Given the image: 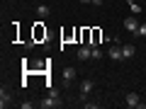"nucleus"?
Masks as SVG:
<instances>
[{
	"label": "nucleus",
	"mask_w": 146,
	"mask_h": 109,
	"mask_svg": "<svg viewBox=\"0 0 146 109\" xmlns=\"http://www.w3.org/2000/svg\"><path fill=\"white\" fill-rule=\"evenodd\" d=\"M58 97H61V95H58V90H49V97H44L42 102H39V107L42 109H56V107H61V102H58Z\"/></svg>",
	"instance_id": "f257e3e1"
},
{
	"label": "nucleus",
	"mask_w": 146,
	"mask_h": 109,
	"mask_svg": "<svg viewBox=\"0 0 146 109\" xmlns=\"http://www.w3.org/2000/svg\"><path fill=\"white\" fill-rule=\"evenodd\" d=\"M124 104H127V107H131V109H144V107H146L136 92H129V95H127V97H124Z\"/></svg>",
	"instance_id": "f03ea898"
},
{
	"label": "nucleus",
	"mask_w": 146,
	"mask_h": 109,
	"mask_svg": "<svg viewBox=\"0 0 146 109\" xmlns=\"http://www.w3.org/2000/svg\"><path fill=\"white\" fill-rule=\"evenodd\" d=\"M88 58H93V46L90 44H83L78 49V61H88Z\"/></svg>",
	"instance_id": "7ed1b4c3"
},
{
	"label": "nucleus",
	"mask_w": 146,
	"mask_h": 109,
	"mask_svg": "<svg viewBox=\"0 0 146 109\" xmlns=\"http://www.w3.org/2000/svg\"><path fill=\"white\" fill-rule=\"evenodd\" d=\"M122 27H124L127 32H136V27H139V20H136V15H129L124 22H122Z\"/></svg>",
	"instance_id": "20e7f679"
},
{
	"label": "nucleus",
	"mask_w": 146,
	"mask_h": 109,
	"mask_svg": "<svg viewBox=\"0 0 146 109\" xmlns=\"http://www.w3.org/2000/svg\"><path fill=\"white\" fill-rule=\"evenodd\" d=\"M12 104V95H10V90H0V107H10Z\"/></svg>",
	"instance_id": "39448f33"
},
{
	"label": "nucleus",
	"mask_w": 146,
	"mask_h": 109,
	"mask_svg": "<svg viewBox=\"0 0 146 109\" xmlns=\"http://www.w3.org/2000/svg\"><path fill=\"white\" fill-rule=\"evenodd\" d=\"M76 80V68H63V85H71Z\"/></svg>",
	"instance_id": "423d86ee"
},
{
	"label": "nucleus",
	"mask_w": 146,
	"mask_h": 109,
	"mask_svg": "<svg viewBox=\"0 0 146 109\" xmlns=\"http://www.w3.org/2000/svg\"><path fill=\"white\" fill-rule=\"evenodd\" d=\"M95 87V83H93V80H83V85H80V97H88V95H90V90H93Z\"/></svg>",
	"instance_id": "0eeeda50"
},
{
	"label": "nucleus",
	"mask_w": 146,
	"mask_h": 109,
	"mask_svg": "<svg viewBox=\"0 0 146 109\" xmlns=\"http://www.w3.org/2000/svg\"><path fill=\"white\" fill-rule=\"evenodd\" d=\"M107 56L112 58V61H122V46H110V51H107Z\"/></svg>",
	"instance_id": "6e6552de"
},
{
	"label": "nucleus",
	"mask_w": 146,
	"mask_h": 109,
	"mask_svg": "<svg viewBox=\"0 0 146 109\" xmlns=\"http://www.w3.org/2000/svg\"><path fill=\"white\" fill-rule=\"evenodd\" d=\"M134 53H136L134 44H122V58H131Z\"/></svg>",
	"instance_id": "1a4fd4ad"
},
{
	"label": "nucleus",
	"mask_w": 146,
	"mask_h": 109,
	"mask_svg": "<svg viewBox=\"0 0 146 109\" xmlns=\"http://www.w3.org/2000/svg\"><path fill=\"white\" fill-rule=\"evenodd\" d=\"M49 15H51V10H49L46 5H39V7H36V17H39V20H46Z\"/></svg>",
	"instance_id": "9d476101"
},
{
	"label": "nucleus",
	"mask_w": 146,
	"mask_h": 109,
	"mask_svg": "<svg viewBox=\"0 0 146 109\" xmlns=\"http://www.w3.org/2000/svg\"><path fill=\"white\" fill-rule=\"evenodd\" d=\"M127 5H129L131 15H141V5H139V3H134V0H129V3H127Z\"/></svg>",
	"instance_id": "9b49d317"
},
{
	"label": "nucleus",
	"mask_w": 146,
	"mask_h": 109,
	"mask_svg": "<svg viewBox=\"0 0 146 109\" xmlns=\"http://www.w3.org/2000/svg\"><path fill=\"white\" fill-rule=\"evenodd\" d=\"M134 34V39H141V36H146V24H139L136 27V32H131Z\"/></svg>",
	"instance_id": "f8f14e48"
},
{
	"label": "nucleus",
	"mask_w": 146,
	"mask_h": 109,
	"mask_svg": "<svg viewBox=\"0 0 146 109\" xmlns=\"http://www.w3.org/2000/svg\"><path fill=\"white\" fill-rule=\"evenodd\" d=\"M100 58H102V53L98 51V46H93V61H100Z\"/></svg>",
	"instance_id": "ddd939ff"
},
{
	"label": "nucleus",
	"mask_w": 146,
	"mask_h": 109,
	"mask_svg": "<svg viewBox=\"0 0 146 109\" xmlns=\"http://www.w3.org/2000/svg\"><path fill=\"white\" fill-rule=\"evenodd\" d=\"M80 3H83V5H88V3H90V5H93V0H80Z\"/></svg>",
	"instance_id": "4468645a"
},
{
	"label": "nucleus",
	"mask_w": 146,
	"mask_h": 109,
	"mask_svg": "<svg viewBox=\"0 0 146 109\" xmlns=\"http://www.w3.org/2000/svg\"><path fill=\"white\" fill-rule=\"evenodd\" d=\"M100 3H102V0H93V5H100Z\"/></svg>",
	"instance_id": "2eb2a0df"
},
{
	"label": "nucleus",
	"mask_w": 146,
	"mask_h": 109,
	"mask_svg": "<svg viewBox=\"0 0 146 109\" xmlns=\"http://www.w3.org/2000/svg\"><path fill=\"white\" fill-rule=\"evenodd\" d=\"M144 3H146V0H144Z\"/></svg>",
	"instance_id": "dca6fc26"
}]
</instances>
